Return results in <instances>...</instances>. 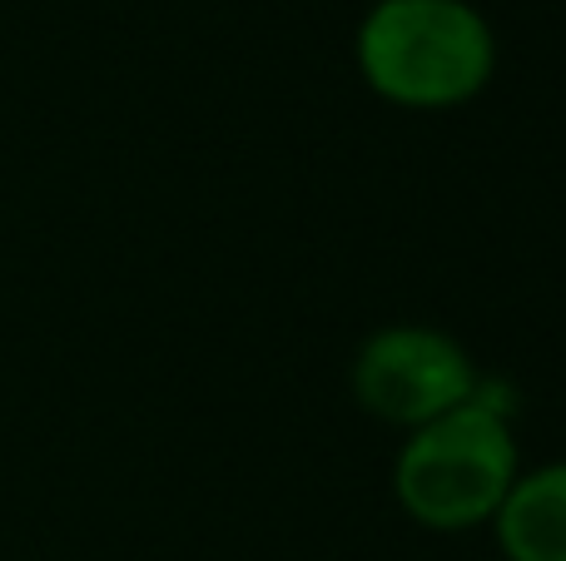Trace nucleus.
Listing matches in <instances>:
<instances>
[{
    "instance_id": "f257e3e1",
    "label": "nucleus",
    "mask_w": 566,
    "mask_h": 561,
    "mask_svg": "<svg viewBox=\"0 0 566 561\" xmlns=\"http://www.w3.org/2000/svg\"><path fill=\"white\" fill-rule=\"evenodd\" d=\"M358 75L402 109H452L482 95L497 35L468 0H378L358 25Z\"/></svg>"
},
{
    "instance_id": "f03ea898",
    "label": "nucleus",
    "mask_w": 566,
    "mask_h": 561,
    "mask_svg": "<svg viewBox=\"0 0 566 561\" xmlns=\"http://www.w3.org/2000/svg\"><path fill=\"white\" fill-rule=\"evenodd\" d=\"M517 473L507 407L472 393V403L412 427L392 467V493L418 527L468 532L497 517Z\"/></svg>"
},
{
    "instance_id": "7ed1b4c3",
    "label": "nucleus",
    "mask_w": 566,
    "mask_h": 561,
    "mask_svg": "<svg viewBox=\"0 0 566 561\" xmlns=\"http://www.w3.org/2000/svg\"><path fill=\"white\" fill-rule=\"evenodd\" d=\"M478 383L482 378L468 348L442 328L422 324L378 328L353 358V398L363 403V413L408 427V433L472 403Z\"/></svg>"
},
{
    "instance_id": "20e7f679",
    "label": "nucleus",
    "mask_w": 566,
    "mask_h": 561,
    "mask_svg": "<svg viewBox=\"0 0 566 561\" xmlns=\"http://www.w3.org/2000/svg\"><path fill=\"white\" fill-rule=\"evenodd\" d=\"M492 527L507 561H566V463L517 473Z\"/></svg>"
}]
</instances>
